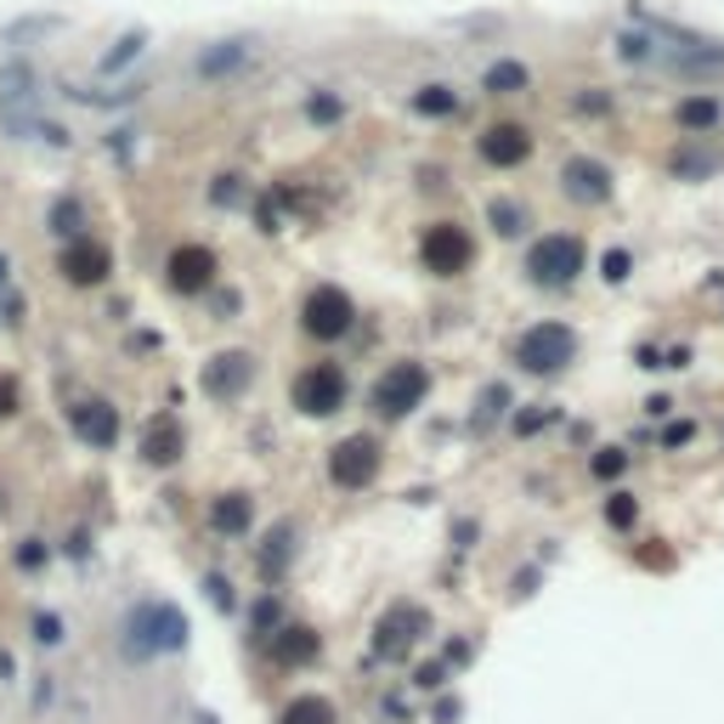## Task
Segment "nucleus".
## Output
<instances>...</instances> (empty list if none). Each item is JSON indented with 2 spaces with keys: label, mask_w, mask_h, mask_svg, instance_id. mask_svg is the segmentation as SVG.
Here are the masks:
<instances>
[{
  "label": "nucleus",
  "mask_w": 724,
  "mask_h": 724,
  "mask_svg": "<svg viewBox=\"0 0 724 724\" xmlns=\"http://www.w3.org/2000/svg\"><path fill=\"white\" fill-rule=\"evenodd\" d=\"M413 114H424V119H447V114H458V96H453L447 85H424V91H413Z\"/></svg>",
  "instance_id": "nucleus-20"
},
{
  "label": "nucleus",
  "mask_w": 724,
  "mask_h": 724,
  "mask_svg": "<svg viewBox=\"0 0 724 724\" xmlns=\"http://www.w3.org/2000/svg\"><path fill=\"white\" fill-rule=\"evenodd\" d=\"M164 272H171V289L176 294H199V289H210L215 283V249H205V244H182L176 255H171V267H164Z\"/></svg>",
  "instance_id": "nucleus-11"
},
{
  "label": "nucleus",
  "mask_w": 724,
  "mask_h": 724,
  "mask_svg": "<svg viewBox=\"0 0 724 724\" xmlns=\"http://www.w3.org/2000/svg\"><path fill=\"white\" fill-rule=\"evenodd\" d=\"M187 453V431H182V419L176 413H159V419H148V431H142V458L153 470H164V465H176V458Z\"/></svg>",
  "instance_id": "nucleus-16"
},
{
  "label": "nucleus",
  "mask_w": 724,
  "mask_h": 724,
  "mask_svg": "<svg viewBox=\"0 0 724 724\" xmlns=\"http://www.w3.org/2000/svg\"><path fill=\"white\" fill-rule=\"evenodd\" d=\"M487 221H492V233H504V238L526 233V210H521L515 199H492V205H487Z\"/></svg>",
  "instance_id": "nucleus-23"
},
{
  "label": "nucleus",
  "mask_w": 724,
  "mask_h": 724,
  "mask_svg": "<svg viewBox=\"0 0 724 724\" xmlns=\"http://www.w3.org/2000/svg\"><path fill=\"white\" fill-rule=\"evenodd\" d=\"M379 465H385V447H379V436H346V442H335L328 447V481L335 487H346V492H362L374 476H379Z\"/></svg>",
  "instance_id": "nucleus-6"
},
{
  "label": "nucleus",
  "mask_w": 724,
  "mask_h": 724,
  "mask_svg": "<svg viewBox=\"0 0 724 724\" xmlns=\"http://www.w3.org/2000/svg\"><path fill=\"white\" fill-rule=\"evenodd\" d=\"M74 431H80V442H91V447H114L119 442V413H114V402H80L74 408Z\"/></svg>",
  "instance_id": "nucleus-17"
},
{
  "label": "nucleus",
  "mask_w": 724,
  "mask_h": 724,
  "mask_svg": "<svg viewBox=\"0 0 724 724\" xmlns=\"http://www.w3.org/2000/svg\"><path fill=\"white\" fill-rule=\"evenodd\" d=\"M249 379H255L249 351H221V357L205 362V397H215V402H238L249 390Z\"/></svg>",
  "instance_id": "nucleus-9"
},
{
  "label": "nucleus",
  "mask_w": 724,
  "mask_h": 724,
  "mask_svg": "<svg viewBox=\"0 0 724 724\" xmlns=\"http://www.w3.org/2000/svg\"><path fill=\"white\" fill-rule=\"evenodd\" d=\"M57 272L69 278L74 289H96V283H103V278L114 272V260H108V249H103V244H91V238H74L69 249H62Z\"/></svg>",
  "instance_id": "nucleus-12"
},
{
  "label": "nucleus",
  "mask_w": 724,
  "mask_h": 724,
  "mask_svg": "<svg viewBox=\"0 0 724 724\" xmlns=\"http://www.w3.org/2000/svg\"><path fill=\"white\" fill-rule=\"evenodd\" d=\"M561 187H567L572 205H606L611 199V171H606L600 159H567Z\"/></svg>",
  "instance_id": "nucleus-13"
},
{
  "label": "nucleus",
  "mask_w": 724,
  "mask_h": 724,
  "mask_svg": "<svg viewBox=\"0 0 724 724\" xmlns=\"http://www.w3.org/2000/svg\"><path fill=\"white\" fill-rule=\"evenodd\" d=\"M35 640H40V645H57V640H62V622H57V617H35Z\"/></svg>",
  "instance_id": "nucleus-33"
},
{
  "label": "nucleus",
  "mask_w": 724,
  "mask_h": 724,
  "mask_svg": "<svg viewBox=\"0 0 724 724\" xmlns=\"http://www.w3.org/2000/svg\"><path fill=\"white\" fill-rule=\"evenodd\" d=\"M40 561H46V549H40V544H23V549H17V567H28V572H35Z\"/></svg>",
  "instance_id": "nucleus-36"
},
{
  "label": "nucleus",
  "mask_w": 724,
  "mask_h": 724,
  "mask_svg": "<svg viewBox=\"0 0 724 724\" xmlns=\"http://www.w3.org/2000/svg\"><path fill=\"white\" fill-rule=\"evenodd\" d=\"M306 114H312L317 125H335V119L346 114V103H340V96H312V103H306Z\"/></svg>",
  "instance_id": "nucleus-29"
},
{
  "label": "nucleus",
  "mask_w": 724,
  "mask_h": 724,
  "mask_svg": "<svg viewBox=\"0 0 724 724\" xmlns=\"http://www.w3.org/2000/svg\"><path fill=\"white\" fill-rule=\"evenodd\" d=\"M51 233H62V238H74V233H80V205H74V199H57V210H51Z\"/></svg>",
  "instance_id": "nucleus-26"
},
{
  "label": "nucleus",
  "mask_w": 724,
  "mask_h": 724,
  "mask_svg": "<svg viewBox=\"0 0 724 724\" xmlns=\"http://www.w3.org/2000/svg\"><path fill=\"white\" fill-rule=\"evenodd\" d=\"M210 199H215V205H244V182H238V176H221V182L210 187Z\"/></svg>",
  "instance_id": "nucleus-31"
},
{
  "label": "nucleus",
  "mask_w": 724,
  "mask_h": 724,
  "mask_svg": "<svg viewBox=\"0 0 724 724\" xmlns=\"http://www.w3.org/2000/svg\"><path fill=\"white\" fill-rule=\"evenodd\" d=\"M526 80H533V74H526L521 62H492V69H487V91L492 96H515V91H526Z\"/></svg>",
  "instance_id": "nucleus-22"
},
{
  "label": "nucleus",
  "mask_w": 724,
  "mask_h": 724,
  "mask_svg": "<svg viewBox=\"0 0 724 724\" xmlns=\"http://www.w3.org/2000/svg\"><path fill=\"white\" fill-rule=\"evenodd\" d=\"M289 397H294V408H301L306 419H328V413H340V408H346V397H351L346 369H340V362H312V369L294 374Z\"/></svg>",
  "instance_id": "nucleus-2"
},
{
  "label": "nucleus",
  "mask_w": 724,
  "mask_h": 724,
  "mask_svg": "<svg viewBox=\"0 0 724 724\" xmlns=\"http://www.w3.org/2000/svg\"><path fill=\"white\" fill-rule=\"evenodd\" d=\"M476 153L487 159V164H499V171H515V164H526L533 159V130L526 125H487L481 130V142H476Z\"/></svg>",
  "instance_id": "nucleus-10"
},
{
  "label": "nucleus",
  "mask_w": 724,
  "mask_h": 724,
  "mask_svg": "<svg viewBox=\"0 0 724 724\" xmlns=\"http://www.w3.org/2000/svg\"><path fill=\"white\" fill-rule=\"evenodd\" d=\"M577 272H583V238H572V233H549L526 249V278L544 289H567Z\"/></svg>",
  "instance_id": "nucleus-5"
},
{
  "label": "nucleus",
  "mask_w": 724,
  "mask_h": 724,
  "mask_svg": "<svg viewBox=\"0 0 724 724\" xmlns=\"http://www.w3.org/2000/svg\"><path fill=\"white\" fill-rule=\"evenodd\" d=\"M622 470H629V453H617V447L595 453V476H600V481H611V476H622Z\"/></svg>",
  "instance_id": "nucleus-30"
},
{
  "label": "nucleus",
  "mask_w": 724,
  "mask_h": 724,
  "mask_svg": "<svg viewBox=\"0 0 724 724\" xmlns=\"http://www.w3.org/2000/svg\"><path fill=\"white\" fill-rule=\"evenodd\" d=\"M12 413H17V385L0 374V419H12Z\"/></svg>",
  "instance_id": "nucleus-34"
},
{
  "label": "nucleus",
  "mask_w": 724,
  "mask_h": 724,
  "mask_svg": "<svg viewBox=\"0 0 724 724\" xmlns=\"http://www.w3.org/2000/svg\"><path fill=\"white\" fill-rule=\"evenodd\" d=\"M351 323H357V306H351V294L335 289V283H323L306 294V306H301V328L312 340H340L351 335Z\"/></svg>",
  "instance_id": "nucleus-7"
},
{
  "label": "nucleus",
  "mask_w": 724,
  "mask_h": 724,
  "mask_svg": "<svg viewBox=\"0 0 724 724\" xmlns=\"http://www.w3.org/2000/svg\"><path fill=\"white\" fill-rule=\"evenodd\" d=\"M674 171H679V176H708V171H719V153L685 148V153H674Z\"/></svg>",
  "instance_id": "nucleus-25"
},
{
  "label": "nucleus",
  "mask_w": 724,
  "mask_h": 724,
  "mask_svg": "<svg viewBox=\"0 0 724 724\" xmlns=\"http://www.w3.org/2000/svg\"><path fill=\"white\" fill-rule=\"evenodd\" d=\"M137 51H142V35H125V40H119V46L103 57V74H119V69H125V62L137 57Z\"/></svg>",
  "instance_id": "nucleus-28"
},
{
  "label": "nucleus",
  "mask_w": 724,
  "mask_h": 724,
  "mask_svg": "<svg viewBox=\"0 0 724 724\" xmlns=\"http://www.w3.org/2000/svg\"><path fill=\"white\" fill-rule=\"evenodd\" d=\"M244 57H249V40H226V46H215V51L199 57V69L205 74H221V69H238Z\"/></svg>",
  "instance_id": "nucleus-24"
},
{
  "label": "nucleus",
  "mask_w": 724,
  "mask_h": 724,
  "mask_svg": "<svg viewBox=\"0 0 724 724\" xmlns=\"http://www.w3.org/2000/svg\"><path fill=\"white\" fill-rule=\"evenodd\" d=\"M600 272H606V283H622V278H629V249H606Z\"/></svg>",
  "instance_id": "nucleus-32"
},
{
  "label": "nucleus",
  "mask_w": 724,
  "mask_h": 724,
  "mask_svg": "<svg viewBox=\"0 0 724 724\" xmlns=\"http://www.w3.org/2000/svg\"><path fill=\"white\" fill-rule=\"evenodd\" d=\"M419 634H424V611L419 606H390L385 622L374 629V651L379 656H408Z\"/></svg>",
  "instance_id": "nucleus-14"
},
{
  "label": "nucleus",
  "mask_w": 724,
  "mask_h": 724,
  "mask_svg": "<svg viewBox=\"0 0 724 724\" xmlns=\"http://www.w3.org/2000/svg\"><path fill=\"white\" fill-rule=\"evenodd\" d=\"M210 600H215V606H226V611H233V606H238V595H233V583H221V577H210Z\"/></svg>",
  "instance_id": "nucleus-35"
},
{
  "label": "nucleus",
  "mask_w": 724,
  "mask_h": 724,
  "mask_svg": "<svg viewBox=\"0 0 724 724\" xmlns=\"http://www.w3.org/2000/svg\"><path fill=\"white\" fill-rule=\"evenodd\" d=\"M424 397H431V369H424V362H390V369L379 374V385H374L369 402H374L379 419H402Z\"/></svg>",
  "instance_id": "nucleus-4"
},
{
  "label": "nucleus",
  "mask_w": 724,
  "mask_h": 724,
  "mask_svg": "<svg viewBox=\"0 0 724 724\" xmlns=\"http://www.w3.org/2000/svg\"><path fill=\"white\" fill-rule=\"evenodd\" d=\"M182 645H187V617L176 606L153 600V606L130 611V622H125V651L130 656H164V651H182Z\"/></svg>",
  "instance_id": "nucleus-1"
},
{
  "label": "nucleus",
  "mask_w": 724,
  "mask_h": 724,
  "mask_svg": "<svg viewBox=\"0 0 724 724\" xmlns=\"http://www.w3.org/2000/svg\"><path fill=\"white\" fill-rule=\"evenodd\" d=\"M249 521H255V504H249V492H221L215 510H210V526L215 533H249Z\"/></svg>",
  "instance_id": "nucleus-18"
},
{
  "label": "nucleus",
  "mask_w": 724,
  "mask_h": 724,
  "mask_svg": "<svg viewBox=\"0 0 724 724\" xmlns=\"http://www.w3.org/2000/svg\"><path fill=\"white\" fill-rule=\"evenodd\" d=\"M278 724H335V702L317 697V690H301V697H289Z\"/></svg>",
  "instance_id": "nucleus-19"
},
{
  "label": "nucleus",
  "mask_w": 724,
  "mask_h": 724,
  "mask_svg": "<svg viewBox=\"0 0 724 724\" xmlns=\"http://www.w3.org/2000/svg\"><path fill=\"white\" fill-rule=\"evenodd\" d=\"M0 283H7V255H0Z\"/></svg>",
  "instance_id": "nucleus-37"
},
{
  "label": "nucleus",
  "mask_w": 724,
  "mask_h": 724,
  "mask_svg": "<svg viewBox=\"0 0 724 724\" xmlns=\"http://www.w3.org/2000/svg\"><path fill=\"white\" fill-rule=\"evenodd\" d=\"M267 651H272L278 668H306V663H317V656H323V634L306 629V622H283V629L267 640Z\"/></svg>",
  "instance_id": "nucleus-15"
},
{
  "label": "nucleus",
  "mask_w": 724,
  "mask_h": 724,
  "mask_svg": "<svg viewBox=\"0 0 724 724\" xmlns=\"http://www.w3.org/2000/svg\"><path fill=\"white\" fill-rule=\"evenodd\" d=\"M674 119H679L685 130H713V125H719V103H713V96H685Z\"/></svg>",
  "instance_id": "nucleus-21"
},
{
  "label": "nucleus",
  "mask_w": 724,
  "mask_h": 724,
  "mask_svg": "<svg viewBox=\"0 0 724 724\" xmlns=\"http://www.w3.org/2000/svg\"><path fill=\"white\" fill-rule=\"evenodd\" d=\"M419 260L431 267L436 278H458L476 260V244H470V233L458 221H436L431 233H424V244H419Z\"/></svg>",
  "instance_id": "nucleus-8"
},
{
  "label": "nucleus",
  "mask_w": 724,
  "mask_h": 724,
  "mask_svg": "<svg viewBox=\"0 0 724 724\" xmlns=\"http://www.w3.org/2000/svg\"><path fill=\"white\" fill-rule=\"evenodd\" d=\"M634 515H640V504L629 499V492H611V499H606V521L611 526H634Z\"/></svg>",
  "instance_id": "nucleus-27"
},
{
  "label": "nucleus",
  "mask_w": 724,
  "mask_h": 724,
  "mask_svg": "<svg viewBox=\"0 0 724 724\" xmlns=\"http://www.w3.org/2000/svg\"><path fill=\"white\" fill-rule=\"evenodd\" d=\"M572 357H577V335H572L567 323H533L515 340V362H521L526 374H561Z\"/></svg>",
  "instance_id": "nucleus-3"
}]
</instances>
